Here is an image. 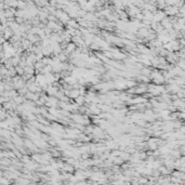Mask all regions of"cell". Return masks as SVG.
Segmentation results:
<instances>
[{"instance_id": "6da1fadb", "label": "cell", "mask_w": 185, "mask_h": 185, "mask_svg": "<svg viewBox=\"0 0 185 185\" xmlns=\"http://www.w3.org/2000/svg\"><path fill=\"white\" fill-rule=\"evenodd\" d=\"M165 88L161 87L160 85H156V86H149L148 87V92L153 95H159L160 93H163Z\"/></svg>"}, {"instance_id": "7a4b0ae2", "label": "cell", "mask_w": 185, "mask_h": 185, "mask_svg": "<svg viewBox=\"0 0 185 185\" xmlns=\"http://www.w3.org/2000/svg\"><path fill=\"white\" fill-rule=\"evenodd\" d=\"M88 109H89V113H91L92 115H99V114L101 113V109L100 107H99V105H95V103H91L89 105V107H88Z\"/></svg>"}, {"instance_id": "3957f363", "label": "cell", "mask_w": 185, "mask_h": 185, "mask_svg": "<svg viewBox=\"0 0 185 185\" xmlns=\"http://www.w3.org/2000/svg\"><path fill=\"white\" fill-rule=\"evenodd\" d=\"M74 51H76V43H68V45L66 46V48L64 49V52L67 55L72 54Z\"/></svg>"}, {"instance_id": "277c9868", "label": "cell", "mask_w": 185, "mask_h": 185, "mask_svg": "<svg viewBox=\"0 0 185 185\" xmlns=\"http://www.w3.org/2000/svg\"><path fill=\"white\" fill-rule=\"evenodd\" d=\"M75 103H77L79 106H82L86 103V95H81L80 94L77 99H75Z\"/></svg>"}, {"instance_id": "5b68a950", "label": "cell", "mask_w": 185, "mask_h": 185, "mask_svg": "<svg viewBox=\"0 0 185 185\" xmlns=\"http://www.w3.org/2000/svg\"><path fill=\"white\" fill-rule=\"evenodd\" d=\"M145 101H146V100H145L144 98H141V96H140V98H135L134 100H131L130 102H131L132 104H137V103H144Z\"/></svg>"}, {"instance_id": "8992f818", "label": "cell", "mask_w": 185, "mask_h": 185, "mask_svg": "<svg viewBox=\"0 0 185 185\" xmlns=\"http://www.w3.org/2000/svg\"><path fill=\"white\" fill-rule=\"evenodd\" d=\"M27 39H28V40H30V42H32V43L36 42V41L38 40L37 37H36V36H34L33 34H32V35H29V36H28V38H27Z\"/></svg>"}]
</instances>
